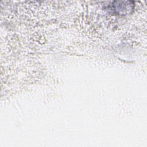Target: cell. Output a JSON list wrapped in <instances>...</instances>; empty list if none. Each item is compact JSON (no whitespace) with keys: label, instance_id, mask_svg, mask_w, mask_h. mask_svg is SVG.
I'll list each match as a JSON object with an SVG mask.
<instances>
[{"label":"cell","instance_id":"1","mask_svg":"<svg viewBox=\"0 0 147 147\" xmlns=\"http://www.w3.org/2000/svg\"><path fill=\"white\" fill-rule=\"evenodd\" d=\"M110 8L116 14L125 15L133 10V4L131 1H114Z\"/></svg>","mask_w":147,"mask_h":147}]
</instances>
